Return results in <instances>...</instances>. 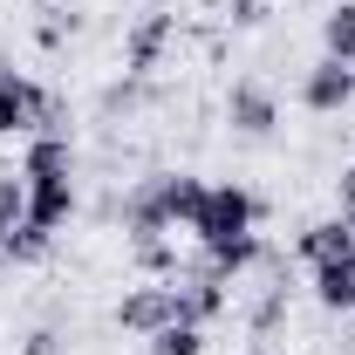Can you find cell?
I'll return each mask as SVG.
<instances>
[{
	"instance_id": "cell-2",
	"label": "cell",
	"mask_w": 355,
	"mask_h": 355,
	"mask_svg": "<svg viewBox=\"0 0 355 355\" xmlns=\"http://www.w3.org/2000/svg\"><path fill=\"white\" fill-rule=\"evenodd\" d=\"M191 232H198V246L219 266H246L260 253V239H253V198H246L239 184H219V191L205 184V205H198Z\"/></svg>"
},
{
	"instance_id": "cell-8",
	"label": "cell",
	"mask_w": 355,
	"mask_h": 355,
	"mask_svg": "<svg viewBox=\"0 0 355 355\" xmlns=\"http://www.w3.org/2000/svg\"><path fill=\"white\" fill-rule=\"evenodd\" d=\"M21 225H28V178L0 171V253L21 239Z\"/></svg>"
},
{
	"instance_id": "cell-13",
	"label": "cell",
	"mask_w": 355,
	"mask_h": 355,
	"mask_svg": "<svg viewBox=\"0 0 355 355\" xmlns=\"http://www.w3.org/2000/svg\"><path fill=\"white\" fill-rule=\"evenodd\" d=\"M157 42H164V21H150V28L137 35V48H130V62H137V69H150V55H157Z\"/></svg>"
},
{
	"instance_id": "cell-9",
	"label": "cell",
	"mask_w": 355,
	"mask_h": 355,
	"mask_svg": "<svg viewBox=\"0 0 355 355\" xmlns=\"http://www.w3.org/2000/svg\"><path fill=\"white\" fill-rule=\"evenodd\" d=\"M314 294H321L328 308H355V253H349V260L314 266Z\"/></svg>"
},
{
	"instance_id": "cell-1",
	"label": "cell",
	"mask_w": 355,
	"mask_h": 355,
	"mask_svg": "<svg viewBox=\"0 0 355 355\" xmlns=\"http://www.w3.org/2000/svg\"><path fill=\"white\" fill-rule=\"evenodd\" d=\"M69 144L62 137H35V150H28V225H21V239L7 246V253H35L55 225L69 219V205H76V184H69Z\"/></svg>"
},
{
	"instance_id": "cell-3",
	"label": "cell",
	"mask_w": 355,
	"mask_h": 355,
	"mask_svg": "<svg viewBox=\"0 0 355 355\" xmlns=\"http://www.w3.org/2000/svg\"><path fill=\"white\" fill-rule=\"evenodd\" d=\"M198 205H205V184L198 178H157L144 198H137V212H130V232L144 239V246H157V232H171V225H191L198 219Z\"/></svg>"
},
{
	"instance_id": "cell-5",
	"label": "cell",
	"mask_w": 355,
	"mask_h": 355,
	"mask_svg": "<svg viewBox=\"0 0 355 355\" xmlns=\"http://www.w3.org/2000/svg\"><path fill=\"white\" fill-rule=\"evenodd\" d=\"M116 321H123V328H137V335H157V328L184 321V308H178V287H144V294H130V301L116 308Z\"/></svg>"
},
{
	"instance_id": "cell-14",
	"label": "cell",
	"mask_w": 355,
	"mask_h": 355,
	"mask_svg": "<svg viewBox=\"0 0 355 355\" xmlns=\"http://www.w3.org/2000/svg\"><path fill=\"white\" fill-rule=\"evenodd\" d=\"M342 212H349V219H355V171L342 178Z\"/></svg>"
},
{
	"instance_id": "cell-11",
	"label": "cell",
	"mask_w": 355,
	"mask_h": 355,
	"mask_svg": "<svg viewBox=\"0 0 355 355\" xmlns=\"http://www.w3.org/2000/svg\"><path fill=\"white\" fill-rule=\"evenodd\" d=\"M321 42H328L335 62H355V0H342V7L321 21Z\"/></svg>"
},
{
	"instance_id": "cell-10",
	"label": "cell",
	"mask_w": 355,
	"mask_h": 355,
	"mask_svg": "<svg viewBox=\"0 0 355 355\" xmlns=\"http://www.w3.org/2000/svg\"><path fill=\"white\" fill-rule=\"evenodd\" d=\"M232 123L246 137H266L273 130V103H266V89H232Z\"/></svg>"
},
{
	"instance_id": "cell-12",
	"label": "cell",
	"mask_w": 355,
	"mask_h": 355,
	"mask_svg": "<svg viewBox=\"0 0 355 355\" xmlns=\"http://www.w3.org/2000/svg\"><path fill=\"white\" fill-rule=\"evenodd\" d=\"M198 349H205L198 321H171V328H157V335H150V355H198Z\"/></svg>"
},
{
	"instance_id": "cell-7",
	"label": "cell",
	"mask_w": 355,
	"mask_h": 355,
	"mask_svg": "<svg viewBox=\"0 0 355 355\" xmlns=\"http://www.w3.org/2000/svg\"><path fill=\"white\" fill-rule=\"evenodd\" d=\"M301 253H308L314 266H328V260H349V253H355V219H321V225H308Z\"/></svg>"
},
{
	"instance_id": "cell-6",
	"label": "cell",
	"mask_w": 355,
	"mask_h": 355,
	"mask_svg": "<svg viewBox=\"0 0 355 355\" xmlns=\"http://www.w3.org/2000/svg\"><path fill=\"white\" fill-rule=\"evenodd\" d=\"M349 96H355V62H335V55L301 83V103H308V110H342Z\"/></svg>"
},
{
	"instance_id": "cell-15",
	"label": "cell",
	"mask_w": 355,
	"mask_h": 355,
	"mask_svg": "<svg viewBox=\"0 0 355 355\" xmlns=\"http://www.w3.org/2000/svg\"><path fill=\"white\" fill-rule=\"evenodd\" d=\"M253 355H266V349H253Z\"/></svg>"
},
{
	"instance_id": "cell-4",
	"label": "cell",
	"mask_w": 355,
	"mask_h": 355,
	"mask_svg": "<svg viewBox=\"0 0 355 355\" xmlns=\"http://www.w3.org/2000/svg\"><path fill=\"white\" fill-rule=\"evenodd\" d=\"M48 116H55V110H48V96H42L35 83H21V76L0 62V137H7V130H42Z\"/></svg>"
}]
</instances>
